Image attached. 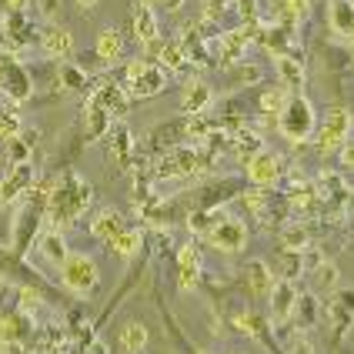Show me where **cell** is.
Wrapping results in <instances>:
<instances>
[{"instance_id": "cell-1", "label": "cell", "mask_w": 354, "mask_h": 354, "mask_svg": "<svg viewBox=\"0 0 354 354\" xmlns=\"http://www.w3.org/2000/svg\"><path fill=\"white\" fill-rule=\"evenodd\" d=\"M91 197H94L91 184L80 174L67 171V174L57 180V187L47 194V214H50L54 224H74V221L87 211Z\"/></svg>"}, {"instance_id": "cell-2", "label": "cell", "mask_w": 354, "mask_h": 354, "mask_svg": "<svg viewBox=\"0 0 354 354\" xmlns=\"http://www.w3.org/2000/svg\"><path fill=\"white\" fill-rule=\"evenodd\" d=\"M315 127H317V114H315V107H311V100L301 97V94H291V100L284 104V111L277 114L281 138L301 144V140H308L315 134Z\"/></svg>"}, {"instance_id": "cell-3", "label": "cell", "mask_w": 354, "mask_h": 354, "mask_svg": "<svg viewBox=\"0 0 354 354\" xmlns=\"http://www.w3.org/2000/svg\"><path fill=\"white\" fill-rule=\"evenodd\" d=\"M60 284L71 291V295H77V297H87V295H94L97 291V284H100V268H97V261L91 254H71L64 264H60Z\"/></svg>"}, {"instance_id": "cell-4", "label": "cell", "mask_w": 354, "mask_h": 354, "mask_svg": "<svg viewBox=\"0 0 354 354\" xmlns=\"http://www.w3.org/2000/svg\"><path fill=\"white\" fill-rule=\"evenodd\" d=\"M167 71L154 64V60H134L127 64V74H124V87L131 97H154L167 87Z\"/></svg>"}, {"instance_id": "cell-5", "label": "cell", "mask_w": 354, "mask_h": 354, "mask_svg": "<svg viewBox=\"0 0 354 354\" xmlns=\"http://www.w3.org/2000/svg\"><path fill=\"white\" fill-rule=\"evenodd\" d=\"M351 140V114L344 107H331L321 124V151H341Z\"/></svg>"}, {"instance_id": "cell-6", "label": "cell", "mask_w": 354, "mask_h": 354, "mask_svg": "<svg viewBox=\"0 0 354 354\" xmlns=\"http://www.w3.org/2000/svg\"><path fill=\"white\" fill-rule=\"evenodd\" d=\"M207 241L214 244L217 251L224 254H234L248 244V224L237 221V217H224V221H214V227L207 231Z\"/></svg>"}, {"instance_id": "cell-7", "label": "cell", "mask_w": 354, "mask_h": 354, "mask_svg": "<svg viewBox=\"0 0 354 354\" xmlns=\"http://www.w3.org/2000/svg\"><path fill=\"white\" fill-rule=\"evenodd\" d=\"M34 177H37L34 174V164H27V160L14 164V167L7 171V177L0 180V207H7V204L20 201V197L34 187Z\"/></svg>"}, {"instance_id": "cell-8", "label": "cell", "mask_w": 354, "mask_h": 354, "mask_svg": "<svg viewBox=\"0 0 354 354\" xmlns=\"http://www.w3.org/2000/svg\"><path fill=\"white\" fill-rule=\"evenodd\" d=\"M40 50L50 60L67 64V60L74 57V50H77V40H74V34H71L67 27H47L44 37H40Z\"/></svg>"}, {"instance_id": "cell-9", "label": "cell", "mask_w": 354, "mask_h": 354, "mask_svg": "<svg viewBox=\"0 0 354 354\" xmlns=\"http://www.w3.org/2000/svg\"><path fill=\"white\" fill-rule=\"evenodd\" d=\"M197 284H201V251H197V244H184L177 251V288L184 295H191Z\"/></svg>"}, {"instance_id": "cell-10", "label": "cell", "mask_w": 354, "mask_h": 354, "mask_svg": "<svg viewBox=\"0 0 354 354\" xmlns=\"http://www.w3.org/2000/svg\"><path fill=\"white\" fill-rule=\"evenodd\" d=\"M131 30H134V40L144 44V47H154L158 44V10L154 7H147V3H134V10H131Z\"/></svg>"}, {"instance_id": "cell-11", "label": "cell", "mask_w": 354, "mask_h": 354, "mask_svg": "<svg viewBox=\"0 0 354 354\" xmlns=\"http://www.w3.org/2000/svg\"><path fill=\"white\" fill-rule=\"evenodd\" d=\"M277 177H281V158L274 151L264 147L257 158L248 160V180L254 187H271V184H277Z\"/></svg>"}, {"instance_id": "cell-12", "label": "cell", "mask_w": 354, "mask_h": 354, "mask_svg": "<svg viewBox=\"0 0 354 354\" xmlns=\"http://www.w3.org/2000/svg\"><path fill=\"white\" fill-rule=\"evenodd\" d=\"M297 301H301V297H297L295 284H291L288 277H284V281H277L274 291H271V317H274L277 324H281V321H288V317L297 311Z\"/></svg>"}, {"instance_id": "cell-13", "label": "cell", "mask_w": 354, "mask_h": 354, "mask_svg": "<svg viewBox=\"0 0 354 354\" xmlns=\"http://www.w3.org/2000/svg\"><path fill=\"white\" fill-rule=\"evenodd\" d=\"M274 284H277V277H274V271L268 268V261H261V257L248 261V288H251V295L254 297H271Z\"/></svg>"}, {"instance_id": "cell-14", "label": "cell", "mask_w": 354, "mask_h": 354, "mask_svg": "<svg viewBox=\"0 0 354 354\" xmlns=\"http://www.w3.org/2000/svg\"><path fill=\"white\" fill-rule=\"evenodd\" d=\"M127 97H131L127 87H111V84H107V87H97L87 104H91V107H100V111H107V114L114 118V114H124V111H127Z\"/></svg>"}, {"instance_id": "cell-15", "label": "cell", "mask_w": 354, "mask_h": 354, "mask_svg": "<svg viewBox=\"0 0 354 354\" xmlns=\"http://www.w3.org/2000/svg\"><path fill=\"white\" fill-rule=\"evenodd\" d=\"M214 104V91L207 87V84H201V80H194V84H187L184 87V97H180V107H184V114H191V118H201L207 107Z\"/></svg>"}, {"instance_id": "cell-16", "label": "cell", "mask_w": 354, "mask_h": 354, "mask_svg": "<svg viewBox=\"0 0 354 354\" xmlns=\"http://www.w3.org/2000/svg\"><path fill=\"white\" fill-rule=\"evenodd\" d=\"M124 227H127V224H124V217H120L114 207H104V211H97V214H94V221H91V234L97 237V241H104V244H111V241H114Z\"/></svg>"}, {"instance_id": "cell-17", "label": "cell", "mask_w": 354, "mask_h": 354, "mask_svg": "<svg viewBox=\"0 0 354 354\" xmlns=\"http://www.w3.org/2000/svg\"><path fill=\"white\" fill-rule=\"evenodd\" d=\"M328 24L341 37H354V0H331L328 7Z\"/></svg>"}, {"instance_id": "cell-18", "label": "cell", "mask_w": 354, "mask_h": 354, "mask_svg": "<svg viewBox=\"0 0 354 354\" xmlns=\"http://www.w3.org/2000/svg\"><path fill=\"white\" fill-rule=\"evenodd\" d=\"M94 50H97V57L104 64H114V60L124 57V34H120L118 27H104L97 34V44H94Z\"/></svg>"}, {"instance_id": "cell-19", "label": "cell", "mask_w": 354, "mask_h": 354, "mask_svg": "<svg viewBox=\"0 0 354 354\" xmlns=\"http://www.w3.org/2000/svg\"><path fill=\"white\" fill-rule=\"evenodd\" d=\"M277 67V77H281V87H288V91H297V87H304V64L297 57H291V54H281V57L274 60Z\"/></svg>"}, {"instance_id": "cell-20", "label": "cell", "mask_w": 354, "mask_h": 354, "mask_svg": "<svg viewBox=\"0 0 354 354\" xmlns=\"http://www.w3.org/2000/svg\"><path fill=\"white\" fill-rule=\"evenodd\" d=\"M151 50L158 54V64L167 71V74H171V71H180V67L187 64V50H184L177 40H158Z\"/></svg>"}, {"instance_id": "cell-21", "label": "cell", "mask_w": 354, "mask_h": 354, "mask_svg": "<svg viewBox=\"0 0 354 354\" xmlns=\"http://www.w3.org/2000/svg\"><path fill=\"white\" fill-rule=\"evenodd\" d=\"M40 254L47 257L50 264H57V268L67 261V257H71V251H67V241H64V234H60L57 227L40 234Z\"/></svg>"}, {"instance_id": "cell-22", "label": "cell", "mask_w": 354, "mask_h": 354, "mask_svg": "<svg viewBox=\"0 0 354 354\" xmlns=\"http://www.w3.org/2000/svg\"><path fill=\"white\" fill-rule=\"evenodd\" d=\"M120 348L127 354H140L147 348V328H144L140 321H127V324L120 328Z\"/></svg>"}, {"instance_id": "cell-23", "label": "cell", "mask_w": 354, "mask_h": 354, "mask_svg": "<svg viewBox=\"0 0 354 354\" xmlns=\"http://www.w3.org/2000/svg\"><path fill=\"white\" fill-rule=\"evenodd\" d=\"M328 315L335 317L337 328H344L348 321L354 317V288H344V291H337L335 301L328 304Z\"/></svg>"}, {"instance_id": "cell-24", "label": "cell", "mask_w": 354, "mask_h": 354, "mask_svg": "<svg viewBox=\"0 0 354 354\" xmlns=\"http://www.w3.org/2000/svg\"><path fill=\"white\" fill-rule=\"evenodd\" d=\"M248 44H251V37H248L244 30H234V34H224V37H221V57L227 60V64H237V60L244 57Z\"/></svg>"}, {"instance_id": "cell-25", "label": "cell", "mask_w": 354, "mask_h": 354, "mask_svg": "<svg viewBox=\"0 0 354 354\" xmlns=\"http://www.w3.org/2000/svg\"><path fill=\"white\" fill-rule=\"evenodd\" d=\"M140 244H144V234H140L138 227H124V231L111 241V251L120 257H134L140 251Z\"/></svg>"}, {"instance_id": "cell-26", "label": "cell", "mask_w": 354, "mask_h": 354, "mask_svg": "<svg viewBox=\"0 0 354 354\" xmlns=\"http://www.w3.org/2000/svg\"><path fill=\"white\" fill-rule=\"evenodd\" d=\"M281 244H284L288 254H304V251H308V231H304L301 224H291V227H284Z\"/></svg>"}, {"instance_id": "cell-27", "label": "cell", "mask_w": 354, "mask_h": 354, "mask_svg": "<svg viewBox=\"0 0 354 354\" xmlns=\"http://www.w3.org/2000/svg\"><path fill=\"white\" fill-rule=\"evenodd\" d=\"M288 100H291L288 87H268V91L261 94V111H264V114H281Z\"/></svg>"}, {"instance_id": "cell-28", "label": "cell", "mask_w": 354, "mask_h": 354, "mask_svg": "<svg viewBox=\"0 0 354 354\" xmlns=\"http://www.w3.org/2000/svg\"><path fill=\"white\" fill-rule=\"evenodd\" d=\"M24 134V120L14 111H0V138L3 140H17Z\"/></svg>"}, {"instance_id": "cell-29", "label": "cell", "mask_w": 354, "mask_h": 354, "mask_svg": "<svg viewBox=\"0 0 354 354\" xmlns=\"http://www.w3.org/2000/svg\"><path fill=\"white\" fill-rule=\"evenodd\" d=\"M315 288L317 291H331V288H337V264H331V261H321V264H317Z\"/></svg>"}, {"instance_id": "cell-30", "label": "cell", "mask_w": 354, "mask_h": 354, "mask_svg": "<svg viewBox=\"0 0 354 354\" xmlns=\"http://www.w3.org/2000/svg\"><path fill=\"white\" fill-rule=\"evenodd\" d=\"M60 80H64V87H67V91H80V87H87V74H84L80 67H74L71 60H67V64H60Z\"/></svg>"}, {"instance_id": "cell-31", "label": "cell", "mask_w": 354, "mask_h": 354, "mask_svg": "<svg viewBox=\"0 0 354 354\" xmlns=\"http://www.w3.org/2000/svg\"><path fill=\"white\" fill-rule=\"evenodd\" d=\"M264 147H261V138L257 134H241L237 138V158L241 160H251V158H257Z\"/></svg>"}, {"instance_id": "cell-32", "label": "cell", "mask_w": 354, "mask_h": 354, "mask_svg": "<svg viewBox=\"0 0 354 354\" xmlns=\"http://www.w3.org/2000/svg\"><path fill=\"white\" fill-rule=\"evenodd\" d=\"M60 7H64V0H37V14H40V20L54 24V20L60 17Z\"/></svg>"}, {"instance_id": "cell-33", "label": "cell", "mask_w": 354, "mask_h": 354, "mask_svg": "<svg viewBox=\"0 0 354 354\" xmlns=\"http://www.w3.org/2000/svg\"><path fill=\"white\" fill-rule=\"evenodd\" d=\"M140 3H147V7H154V10H167V14H177V10L184 7V0H140Z\"/></svg>"}, {"instance_id": "cell-34", "label": "cell", "mask_w": 354, "mask_h": 354, "mask_svg": "<svg viewBox=\"0 0 354 354\" xmlns=\"http://www.w3.org/2000/svg\"><path fill=\"white\" fill-rule=\"evenodd\" d=\"M3 354H27V344L14 337V341H3Z\"/></svg>"}, {"instance_id": "cell-35", "label": "cell", "mask_w": 354, "mask_h": 354, "mask_svg": "<svg viewBox=\"0 0 354 354\" xmlns=\"http://www.w3.org/2000/svg\"><path fill=\"white\" fill-rule=\"evenodd\" d=\"M337 154H341V164H344V167H354V140H348Z\"/></svg>"}, {"instance_id": "cell-36", "label": "cell", "mask_w": 354, "mask_h": 354, "mask_svg": "<svg viewBox=\"0 0 354 354\" xmlns=\"http://www.w3.org/2000/svg\"><path fill=\"white\" fill-rule=\"evenodd\" d=\"M237 74H241V80H248V84H257V80H261V71H257V67H248V64H244Z\"/></svg>"}, {"instance_id": "cell-37", "label": "cell", "mask_w": 354, "mask_h": 354, "mask_svg": "<svg viewBox=\"0 0 354 354\" xmlns=\"http://www.w3.org/2000/svg\"><path fill=\"white\" fill-rule=\"evenodd\" d=\"M291 354H315V348H311L308 337H297L295 344H291Z\"/></svg>"}, {"instance_id": "cell-38", "label": "cell", "mask_w": 354, "mask_h": 354, "mask_svg": "<svg viewBox=\"0 0 354 354\" xmlns=\"http://www.w3.org/2000/svg\"><path fill=\"white\" fill-rule=\"evenodd\" d=\"M3 3H7V10H10V14H24V10L30 7V0H3Z\"/></svg>"}, {"instance_id": "cell-39", "label": "cell", "mask_w": 354, "mask_h": 354, "mask_svg": "<svg viewBox=\"0 0 354 354\" xmlns=\"http://www.w3.org/2000/svg\"><path fill=\"white\" fill-rule=\"evenodd\" d=\"M87 354H107V341H100V337H97V341L91 344V351H87Z\"/></svg>"}, {"instance_id": "cell-40", "label": "cell", "mask_w": 354, "mask_h": 354, "mask_svg": "<svg viewBox=\"0 0 354 354\" xmlns=\"http://www.w3.org/2000/svg\"><path fill=\"white\" fill-rule=\"evenodd\" d=\"M80 7H84V10H91V7H94V3H97V0H77Z\"/></svg>"}, {"instance_id": "cell-41", "label": "cell", "mask_w": 354, "mask_h": 354, "mask_svg": "<svg viewBox=\"0 0 354 354\" xmlns=\"http://www.w3.org/2000/svg\"><path fill=\"white\" fill-rule=\"evenodd\" d=\"M197 354H207V351H197Z\"/></svg>"}, {"instance_id": "cell-42", "label": "cell", "mask_w": 354, "mask_h": 354, "mask_svg": "<svg viewBox=\"0 0 354 354\" xmlns=\"http://www.w3.org/2000/svg\"><path fill=\"white\" fill-rule=\"evenodd\" d=\"M0 91H3V84H0Z\"/></svg>"}, {"instance_id": "cell-43", "label": "cell", "mask_w": 354, "mask_h": 354, "mask_svg": "<svg viewBox=\"0 0 354 354\" xmlns=\"http://www.w3.org/2000/svg\"><path fill=\"white\" fill-rule=\"evenodd\" d=\"M234 354H241V351H234Z\"/></svg>"}]
</instances>
